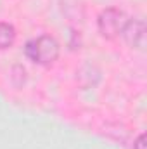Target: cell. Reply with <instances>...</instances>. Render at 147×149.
Wrapping results in <instances>:
<instances>
[{"label": "cell", "mask_w": 147, "mask_h": 149, "mask_svg": "<svg viewBox=\"0 0 147 149\" xmlns=\"http://www.w3.org/2000/svg\"><path fill=\"white\" fill-rule=\"evenodd\" d=\"M133 149H146V134H140L133 144Z\"/></svg>", "instance_id": "5"}, {"label": "cell", "mask_w": 147, "mask_h": 149, "mask_svg": "<svg viewBox=\"0 0 147 149\" xmlns=\"http://www.w3.org/2000/svg\"><path fill=\"white\" fill-rule=\"evenodd\" d=\"M24 54L30 61L42 64V66H49V64L57 61V57L61 54V45L54 37L42 35V37L26 42Z\"/></svg>", "instance_id": "1"}, {"label": "cell", "mask_w": 147, "mask_h": 149, "mask_svg": "<svg viewBox=\"0 0 147 149\" xmlns=\"http://www.w3.org/2000/svg\"><path fill=\"white\" fill-rule=\"evenodd\" d=\"M16 42V28L10 23H0V50L12 47Z\"/></svg>", "instance_id": "4"}, {"label": "cell", "mask_w": 147, "mask_h": 149, "mask_svg": "<svg viewBox=\"0 0 147 149\" xmlns=\"http://www.w3.org/2000/svg\"><path fill=\"white\" fill-rule=\"evenodd\" d=\"M128 17L123 10L116 9V7H109L106 10H102L97 17V30L101 33V37L106 40H114L121 35L125 24H126Z\"/></svg>", "instance_id": "2"}, {"label": "cell", "mask_w": 147, "mask_h": 149, "mask_svg": "<svg viewBox=\"0 0 147 149\" xmlns=\"http://www.w3.org/2000/svg\"><path fill=\"white\" fill-rule=\"evenodd\" d=\"M146 23L142 19H128L123 31H121V37L125 38V42L132 47V49H139V50H144L146 47Z\"/></svg>", "instance_id": "3"}]
</instances>
